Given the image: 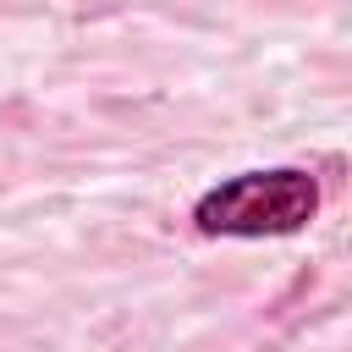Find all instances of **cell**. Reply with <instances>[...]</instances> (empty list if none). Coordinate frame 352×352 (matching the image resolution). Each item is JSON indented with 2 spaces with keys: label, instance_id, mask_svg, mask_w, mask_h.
Wrapping results in <instances>:
<instances>
[{
  "label": "cell",
  "instance_id": "1",
  "mask_svg": "<svg viewBox=\"0 0 352 352\" xmlns=\"http://www.w3.org/2000/svg\"><path fill=\"white\" fill-rule=\"evenodd\" d=\"M319 182L297 165L280 170H242L220 187H209L192 204V226L204 236H292L314 220Z\"/></svg>",
  "mask_w": 352,
  "mask_h": 352
}]
</instances>
